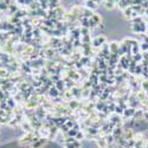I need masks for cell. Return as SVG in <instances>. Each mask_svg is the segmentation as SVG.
I'll return each instance as SVG.
<instances>
[{
  "mask_svg": "<svg viewBox=\"0 0 148 148\" xmlns=\"http://www.w3.org/2000/svg\"><path fill=\"white\" fill-rule=\"evenodd\" d=\"M107 38L104 36H97L93 39V46L94 47H101L103 44H105Z\"/></svg>",
  "mask_w": 148,
  "mask_h": 148,
  "instance_id": "cell-1",
  "label": "cell"
},
{
  "mask_svg": "<svg viewBox=\"0 0 148 148\" xmlns=\"http://www.w3.org/2000/svg\"><path fill=\"white\" fill-rule=\"evenodd\" d=\"M46 141H47L46 137H37V140L31 145V147L32 148H42L46 143Z\"/></svg>",
  "mask_w": 148,
  "mask_h": 148,
  "instance_id": "cell-2",
  "label": "cell"
},
{
  "mask_svg": "<svg viewBox=\"0 0 148 148\" xmlns=\"http://www.w3.org/2000/svg\"><path fill=\"white\" fill-rule=\"evenodd\" d=\"M96 143L100 148H108V143L105 137H100V139H96Z\"/></svg>",
  "mask_w": 148,
  "mask_h": 148,
  "instance_id": "cell-3",
  "label": "cell"
},
{
  "mask_svg": "<svg viewBox=\"0 0 148 148\" xmlns=\"http://www.w3.org/2000/svg\"><path fill=\"white\" fill-rule=\"evenodd\" d=\"M85 5H87V7L88 8H93V9H95L96 7H97V4L94 1V0H87V1H85Z\"/></svg>",
  "mask_w": 148,
  "mask_h": 148,
  "instance_id": "cell-4",
  "label": "cell"
},
{
  "mask_svg": "<svg viewBox=\"0 0 148 148\" xmlns=\"http://www.w3.org/2000/svg\"><path fill=\"white\" fill-rule=\"evenodd\" d=\"M59 90L57 88H50V95L51 96H53V97H56V96H58L59 95V93H58Z\"/></svg>",
  "mask_w": 148,
  "mask_h": 148,
  "instance_id": "cell-5",
  "label": "cell"
},
{
  "mask_svg": "<svg viewBox=\"0 0 148 148\" xmlns=\"http://www.w3.org/2000/svg\"><path fill=\"white\" fill-rule=\"evenodd\" d=\"M76 139L78 140V141H80V140H82L83 139V137H84V134L83 133H81V132H77V134H76Z\"/></svg>",
  "mask_w": 148,
  "mask_h": 148,
  "instance_id": "cell-6",
  "label": "cell"
},
{
  "mask_svg": "<svg viewBox=\"0 0 148 148\" xmlns=\"http://www.w3.org/2000/svg\"><path fill=\"white\" fill-rule=\"evenodd\" d=\"M143 118L146 121H148V113H143Z\"/></svg>",
  "mask_w": 148,
  "mask_h": 148,
  "instance_id": "cell-7",
  "label": "cell"
},
{
  "mask_svg": "<svg viewBox=\"0 0 148 148\" xmlns=\"http://www.w3.org/2000/svg\"><path fill=\"white\" fill-rule=\"evenodd\" d=\"M146 33H147V36H148V30H147V31H146Z\"/></svg>",
  "mask_w": 148,
  "mask_h": 148,
  "instance_id": "cell-8",
  "label": "cell"
}]
</instances>
